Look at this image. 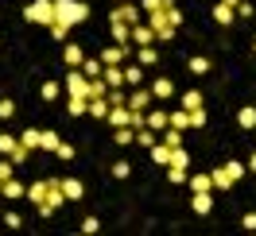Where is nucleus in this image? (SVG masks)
<instances>
[{
	"mask_svg": "<svg viewBox=\"0 0 256 236\" xmlns=\"http://www.w3.org/2000/svg\"><path fill=\"white\" fill-rule=\"evenodd\" d=\"M152 89H140V85H132V93H128V109H136V112H148L152 109Z\"/></svg>",
	"mask_w": 256,
	"mask_h": 236,
	"instance_id": "nucleus-4",
	"label": "nucleus"
},
{
	"mask_svg": "<svg viewBox=\"0 0 256 236\" xmlns=\"http://www.w3.org/2000/svg\"><path fill=\"white\" fill-rule=\"evenodd\" d=\"M86 89H90V78H86L82 70H70V74H66V93L70 97H86Z\"/></svg>",
	"mask_w": 256,
	"mask_h": 236,
	"instance_id": "nucleus-5",
	"label": "nucleus"
},
{
	"mask_svg": "<svg viewBox=\"0 0 256 236\" xmlns=\"http://www.w3.org/2000/svg\"><path fill=\"white\" fill-rule=\"evenodd\" d=\"M24 182H16V178H8V182H0V198H8V202H16V198H24Z\"/></svg>",
	"mask_w": 256,
	"mask_h": 236,
	"instance_id": "nucleus-16",
	"label": "nucleus"
},
{
	"mask_svg": "<svg viewBox=\"0 0 256 236\" xmlns=\"http://www.w3.org/2000/svg\"><path fill=\"white\" fill-rule=\"evenodd\" d=\"M148 89H152V97H156V101H167V97H175V81H171V78H156Z\"/></svg>",
	"mask_w": 256,
	"mask_h": 236,
	"instance_id": "nucleus-8",
	"label": "nucleus"
},
{
	"mask_svg": "<svg viewBox=\"0 0 256 236\" xmlns=\"http://www.w3.org/2000/svg\"><path fill=\"white\" fill-rule=\"evenodd\" d=\"M167 182H171V186H182V182H186V167H167Z\"/></svg>",
	"mask_w": 256,
	"mask_h": 236,
	"instance_id": "nucleus-38",
	"label": "nucleus"
},
{
	"mask_svg": "<svg viewBox=\"0 0 256 236\" xmlns=\"http://www.w3.org/2000/svg\"><path fill=\"white\" fill-rule=\"evenodd\" d=\"M39 147H43V151H54V147H58V132H47V128H39Z\"/></svg>",
	"mask_w": 256,
	"mask_h": 236,
	"instance_id": "nucleus-30",
	"label": "nucleus"
},
{
	"mask_svg": "<svg viewBox=\"0 0 256 236\" xmlns=\"http://www.w3.org/2000/svg\"><path fill=\"white\" fill-rule=\"evenodd\" d=\"M252 50H256V43H252Z\"/></svg>",
	"mask_w": 256,
	"mask_h": 236,
	"instance_id": "nucleus-54",
	"label": "nucleus"
},
{
	"mask_svg": "<svg viewBox=\"0 0 256 236\" xmlns=\"http://www.w3.org/2000/svg\"><path fill=\"white\" fill-rule=\"evenodd\" d=\"M16 136H12V132H0V155H12V147H16Z\"/></svg>",
	"mask_w": 256,
	"mask_h": 236,
	"instance_id": "nucleus-39",
	"label": "nucleus"
},
{
	"mask_svg": "<svg viewBox=\"0 0 256 236\" xmlns=\"http://www.w3.org/2000/svg\"><path fill=\"white\" fill-rule=\"evenodd\" d=\"M233 12H237V16H244V19H248V16H256V8L248 4V0H240V4L233 8Z\"/></svg>",
	"mask_w": 256,
	"mask_h": 236,
	"instance_id": "nucleus-50",
	"label": "nucleus"
},
{
	"mask_svg": "<svg viewBox=\"0 0 256 236\" xmlns=\"http://www.w3.org/2000/svg\"><path fill=\"white\" fill-rule=\"evenodd\" d=\"M186 120H190V128H206V109H190Z\"/></svg>",
	"mask_w": 256,
	"mask_h": 236,
	"instance_id": "nucleus-44",
	"label": "nucleus"
},
{
	"mask_svg": "<svg viewBox=\"0 0 256 236\" xmlns=\"http://www.w3.org/2000/svg\"><path fill=\"white\" fill-rule=\"evenodd\" d=\"M20 143H24L28 151H35V147H39V128H28V132H20Z\"/></svg>",
	"mask_w": 256,
	"mask_h": 236,
	"instance_id": "nucleus-36",
	"label": "nucleus"
},
{
	"mask_svg": "<svg viewBox=\"0 0 256 236\" xmlns=\"http://www.w3.org/2000/svg\"><path fill=\"white\" fill-rule=\"evenodd\" d=\"M12 116H16V101L4 97V101H0V120H12Z\"/></svg>",
	"mask_w": 256,
	"mask_h": 236,
	"instance_id": "nucleus-46",
	"label": "nucleus"
},
{
	"mask_svg": "<svg viewBox=\"0 0 256 236\" xmlns=\"http://www.w3.org/2000/svg\"><path fill=\"white\" fill-rule=\"evenodd\" d=\"M222 167L229 171V178H233V182H240V178L248 174V167H244V163H237V159H229V163H222Z\"/></svg>",
	"mask_w": 256,
	"mask_h": 236,
	"instance_id": "nucleus-32",
	"label": "nucleus"
},
{
	"mask_svg": "<svg viewBox=\"0 0 256 236\" xmlns=\"http://www.w3.org/2000/svg\"><path fill=\"white\" fill-rule=\"evenodd\" d=\"M4 229H24V217L20 213H4Z\"/></svg>",
	"mask_w": 256,
	"mask_h": 236,
	"instance_id": "nucleus-49",
	"label": "nucleus"
},
{
	"mask_svg": "<svg viewBox=\"0 0 256 236\" xmlns=\"http://www.w3.org/2000/svg\"><path fill=\"white\" fill-rule=\"evenodd\" d=\"M128 50H132V43H124V47H120V43H112V47L101 50V62H105V66H120L128 58Z\"/></svg>",
	"mask_w": 256,
	"mask_h": 236,
	"instance_id": "nucleus-6",
	"label": "nucleus"
},
{
	"mask_svg": "<svg viewBox=\"0 0 256 236\" xmlns=\"http://www.w3.org/2000/svg\"><path fill=\"white\" fill-rule=\"evenodd\" d=\"M39 97H43V101H58V97H62V85H58V81H43V85H39Z\"/></svg>",
	"mask_w": 256,
	"mask_h": 236,
	"instance_id": "nucleus-24",
	"label": "nucleus"
},
{
	"mask_svg": "<svg viewBox=\"0 0 256 236\" xmlns=\"http://www.w3.org/2000/svg\"><path fill=\"white\" fill-rule=\"evenodd\" d=\"M240 225H244L248 233H256V213H244V221H240Z\"/></svg>",
	"mask_w": 256,
	"mask_h": 236,
	"instance_id": "nucleus-51",
	"label": "nucleus"
},
{
	"mask_svg": "<svg viewBox=\"0 0 256 236\" xmlns=\"http://www.w3.org/2000/svg\"><path fill=\"white\" fill-rule=\"evenodd\" d=\"M144 124L152 128V132H163V128H167V112H163V109H152V112H144Z\"/></svg>",
	"mask_w": 256,
	"mask_h": 236,
	"instance_id": "nucleus-19",
	"label": "nucleus"
},
{
	"mask_svg": "<svg viewBox=\"0 0 256 236\" xmlns=\"http://www.w3.org/2000/svg\"><path fill=\"white\" fill-rule=\"evenodd\" d=\"M54 155L62 159V163H70V159H74V143H66V140H58V147H54Z\"/></svg>",
	"mask_w": 256,
	"mask_h": 236,
	"instance_id": "nucleus-42",
	"label": "nucleus"
},
{
	"mask_svg": "<svg viewBox=\"0 0 256 236\" xmlns=\"http://www.w3.org/2000/svg\"><path fill=\"white\" fill-rule=\"evenodd\" d=\"M148 151H152V163H156V167H171V147H167V143L156 140Z\"/></svg>",
	"mask_w": 256,
	"mask_h": 236,
	"instance_id": "nucleus-13",
	"label": "nucleus"
},
{
	"mask_svg": "<svg viewBox=\"0 0 256 236\" xmlns=\"http://www.w3.org/2000/svg\"><path fill=\"white\" fill-rule=\"evenodd\" d=\"M128 174H132V163H128V159L112 163V178H128Z\"/></svg>",
	"mask_w": 256,
	"mask_h": 236,
	"instance_id": "nucleus-45",
	"label": "nucleus"
},
{
	"mask_svg": "<svg viewBox=\"0 0 256 236\" xmlns=\"http://www.w3.org/2000/svg\"><path fill=\"white\" fill-rule=\"evenodd\" d=\"M237 124L244 128V132H252V128H256V109H252V105H244V109L237 112Z\"/></svg>",
	"mask_w": 256,
	"mask_h": 236,
	"instance_id": "nucleus-23",
	"label": "nucleus"
},
{
	"mask_svg": "<svg viewBox=\"0 0 256 236\" xmlns=\"http://www.w3.org/2000/svg\"><path fill=\"white\" fill-rule=\"evenodd\" d=\"M12 174H16V163H12L8 155H0V182H8Z\"/></svg>",
	"mask_w": 256,
	"mask_h": 236,
	"instance_id": "nucleus-40",
	"label": "nucleus"
},
{
	"mask_svg": "<svg viewBox=\"0 0 256 236\" xmlns=\"http://www.w3.org/2000/svg\"><path fill=\"white\" fill-rule=\"evenodd\" d=\"M54 19H62V23H86L90 19V4H82V0H54Z\"/></svg>",
	"mask_w": 256,
	"mask_h": 236,
	"instance_id": "nucleus-1",
	"label": "nucleus"
},
{
	"mask_svg": "<svg viewBox=\"0 0 256 236\" xmlns=\"http://www.w3.org/2000/svg\"><path fill=\"white\" fill-rule=\"evenodd\" d=\"M178 105H182V109H186V112H190V109H202V93H198V89H186Z\"/></svg>",
	"mask_w": 256,
	"mask_h": 236,
	"instance_id": "nucleus-31",
	"label": "nucleus"
},
{
	"mask_svg": "<svg viewBox=\"0 0 256 236\" xmlns=\"http://www.w3.org/2000/svg\"><path fill=\"white\" fill-rule=\"evenodd\" d=\"M206 190H214L210 174H194V178H190V194H206Z\"/></svg>",
	"mask_w": 256,
	"mask_h": 236,
	"instance_id": "nucleus-34",
	"label": "nucleus"
},
{
	"mask_svg": "<svg viewBox=\"0 0 256 236\" xmlns=\"http://www.w3.org/2000/svg\"><path fill=\"white\" fill-rule=\"evenodd\" d=\"M167 128H178V132H186V128H190V120H186V109L167 112Z\"/></svg>",
	"mask_w": 256,
	"mask_h": 236,
	"instance_id": "nucleus-22",
	"label": "nucleus"
},
{
	"mask_svg": "<svg viewBox=\"0 0 256 236\" xmlns=\"http://www.w3.org/2000/svg\"><path fill=\"white\" fill-rule=\"evenodd\" d=\"M233 19H237V12H233L229 4H222V0H218V4H214V23H218V27H229Z\"/></svg>",
	"mask_w": 256,
	"mask_h": 236,
	"instance_id": "nucleus-12",
	"label": "nucleus"
},
{
	"mask_svg": "<svg viewBox=\"0 0 256 236\" xmlns=\"http://www.w3.org/2000/svg\"><path fill=\"white\" fill-rule=\"evenodd\" d=\"M109 23H112V27H109V31H112V43H120V47H124L128 39H132V23H120V19H109Z\"/></svg>",
	"mask_w": 256,
	"mask_h": 236,
	"instance_id": "nucleus-17",
	"label": "nucleus"
},
{
	"mask_svg": "<svg viewBox=\"0 0 256 236\" xmlns=\"http://www.w3.org/2000/svg\"><path fill=\"white\" fill-rule=\"evenodd\" d=\"M186 70H190V74H198V78H202V74H210V58H206V54H194L190 62H186Z\"/></svg>",
	"mask_w": 256,
	"mask_h": 236,
	"instance_id": "nucleus-29",
	"label": "nucleus"
},
{
	"mask_svg": "<svg viewBox=\"0 0 256 236\" xmlns=\"http://www.w3.org/2000/svg\"><path fill=\"white\" fill-rule=\"evenodd\" d=\"M66 112H70V116H86V97H70V101H66Z\"/></svg>",
	"mask_w": 256,
	"mask_h": 236,
	"instance_id": "nucleus-37",
	"label": "nucleus"
},
{
	"mask_svg": "<svg viewBox=\"0 0 256 236\" xmlns=\"http://www.w3.org/2000/svg\"><path fill=\"white\" fill-rule=\"evenodd\" d=\"M78 229H82V233H86V236H94L97 229H101V221H97V217H86V221H82V225H78Z\"/></svg>",
	"mask_w": 256,
	"mask_h": 236,
	"instance_id": "nucleus-47",
	"label": "nucleus"
},
{
	"mask_svg": "<svg viewBox=\"0 0 256 236\" xmlns=\"http://www.w3.org/2000/svg\"><path fill=\"white\" fill-rule=\"evenodd\" d=\"M62 194H66V202H82V198H86V186H82L78 178H62Z\"/></svg>",
	"mask_w": 256,
	"mask_h": 236,
	"instance_id": "nucleus-14",
	"label": "nucleus"
},
{
	"mask_svg": "<svg viewBox=\"0 0 256 236\" xmlns=\"http://www.w3.org/2000/svg\"><path fill=\"white\" fill-rule=\"evenodd\" d=\"M132 47H148V43H156V31L148 27V23H132V39H128Z\"/></svg>",
	"mask_w": 256,
	"mask_h": 236,
	"instance_id": "nucleus-7",
	"label": "nucleus"
},
{
	"mask_svg": "<svg viewBox=\"0 0 256 236\" xmlns=\"http://www.w3.org/2000/svg\"><path fill=\"white\" fill-rule=\"evenodd\" d=\"M222 4H229V8H237V4H240V0H222Z\"/></svg>",
	"mask_w": 256,
	"mask_h": 236,
	"instance_id": "nucleus-53",
	"label": "nucleus"
},
{
	"mask_svg": "<svg viewBox=\"0 0 256 236\" xmlns=\"http://www.w3.org/2000/svg\"><path fill=\"white\" fill-rule=\"evenodd\" d=\"M210 182H214V190H233V186H237L225 167H214V171H210Z\"/></svg>",
	"mask_w": 256,
	"mask_h": 236,
	"instance_id": "nucleus-15",
	"label": "nucleus"
},
{
	"mask_svg": "<svg viewBox=\"0 0 256 236\" xmlns=\"http://www.w3.org/2000/svg\"><path fill=\"white\" fill-rule=\"evenodd\" d=\"M24 19L28 23H54V0H32L28 8H24Z\"/></svg>",
	"mask_w": 256,
	"mask_h": 236,
	"instance_id": "nucleus-2",
	"label": "nucleus"
},
{
	"mask_svg": "<svg viewBox=\"0 0 256 236\" xmlns=\"http://www.w3.org/2000/svg\"><path fill=\"white\" fill-rule=\"evenodd\" d=\"M132 136H136V128H112V143H116V147H128V143H132Z\"/></svg>",
	"mask_w": 256,
	"mask_h": 236,
	"instance_id": "nucleus-25",
	"label": "nucleus"
},
{
	"mask_svg": "<svg viewBox=\"0 0 256 236\" xmlns=\"http://www.w3.org/2000/svg\"><path fill=\"white\" fill-rule=\"evenodd\" d=\"M47 31H50V39H58V43H62L66 35H70V23H62V19H54V23H47Z\"/></svg>",
	"mask_w": 256,
	"mask_h": 236,
	"instance_id": "nucleus-35",
	"label": "nucleus"
},
{
	"mask_svg": "<svg viewBox=\"0 0 256 236\" xmlns=\"http://www.w3.org/2000/svg\"><path fill=\"white\" fill-rule=\"evenodd\" d=\"M105 101H109V105H128V93H124V85H120V89H109V93H105Z\"/></svg>",
	"mask_w": 256,
	"mask_h": 236,
	"instance_id": "nucleus-43",
	"label": "nucleus"
},
{
	"mask_svg": "<svg viewBox=\"0 0 256 236\" xmlns=\"http://www.w3.org/2000/svg\"><path fill=\"white\" fill-rule=\"evenodd\" d=\"M101 78H105L109 89H120V85H124V62H120V66H105V70H101Z\"/></svg>",
	"mask_w": 256,
	"mask_h": 236,
	"instance_id": "nucleus-10",
	"label": "nucleus"
},
{
	"mask_svg": "<svg viewBox=\"0 0 256 236\" xmlns=\"http://www.w3.org/2000/svg\"><path fill=\"white\" fill-rule=\"evenodd\" d=\"M248 171H256V151H252V155H248Z\"/></svg>",
	"mask_w": 256,
	"mask_h": 236,
	"instance_id": "nucleus-52",
	"label": "nucleus"
},
{
	"mask_svg": "<svg viewBox=\"0 0 256 236\" xmlns=\"http://www.w3.org/2000/svg\"><path fill=\"white\" fill-rule=\"evenodd\" d=\"M78 70L86 74V78H101V70H105V62H101V58H86V62H82Z\"/></svg>",
	"mask_w": 256,
	"mask_h": 236,
	"instance_id": "nucleus-26",
	"label": "nucleus"
},
{
	"mask_svg": "<svg viewBox=\"0 0 256 236\" xmlns=\"http://www.w3.org/2000/svg\"><path fill=\"white\" fill-rule=\"evenodd\" d=\"M190 155H186V147H171V167H186Z\"/></svg>",
	"mask_w": 256,
	"mask_h": 236,
	"instance_id": "nucleus-41",
	"label": "nucleus"
},
{
	"mask_svg": "<svg viewBox=\"0 0 256 236\" xmlns=\"http://www.w3.org/2000/svg\"><path fill=\"white\" fill-rule=\"evenodd\" d=\"M152 31H156V43H171L175 39V23H167V19H160V23H152Z\"/></svg>",
	"mask_w": 256,
	"mask_h": 236,
	"instance_id": "nucleus-18",
	"label": "nucleus"
},
{
	"mask_svg": "<svg viewBox=\"0 0 256 236\" xmlns=\"http://www.w3.org/2000/svg\"><path fill=\"white\" fill-rule=\"evenodd\" d=\"M140 81H144V66L140 62L124 66V85H140Z\"/></svg>",
	"mask_w": 256,
	"mask_h": 236,
	"instance_id": "nucleus-27",
	"label": "nucleus"
},
{
	"mask_svg": "<svg viewBox=\"0 0 256 236\" xmlns=\"http://www.w3.org/2000/svg\"><path fill=\"white\" fill-rule=\"evenodd\" d=\"M24 198H32V205H39L43 198H47V182H32V186L24 190Z\"/></svg>",
	"mask_w": 256,
	"mask_h": 236,
	"instance_id": "nucleus-28",
	"label": "nucleus"
},
{
	"mask_svg": "<svg viewBox=\"0 0 256 236\" xmlns=\"http://www.w3.org/2000/svg\"><path fill=\"white\" fill-rule=\"evenodd\" d=\"M190 209L198 213V217H206L210 209H214V190H206V194H194V198H190Z\"/></svg>",
	"mask_w": 256,
	"mask_h": 236,
	"instance_id": "nucleus-11",
	"label": "nucleus"
},
{
	"mask_svg": "<svg viewBox=\"0 0 256 236\" xmlns=\"http://www.w3.org/2000/svg\"><path fill=\"white\" fill-rule=\"evenodd\" d=\"M160 143H167V147H182V132H178V128H163Z\"/></svg>",
	"mask_w": 256,
	"mask_h": 236,
	"instance_id": "nucleus-33",
	"label": "nucleus"
},
{
	"mask_svg": "<svg viewBox=\"0 0 256 236\" xmlns=\"http://www.w3.org/2000/svg\"><path fill=\"white\" fill-rule=\"evenodd\" d=\"M167 23H175V27H182V8H175V4H171V8H167Z\"/></svg>",
	"mask_w": 256,
	"mask_h": 236,
	"instance_id": "nucleus-48",
	"label": "nucleus"
},
{
	"mask_svg": "<svg viewBox=\"0 0 256 236\" xmlns=\"http://www.w3.org/2000/svg\"><path fill=\"white\" fill-rule=\"evenodd\" d=\"M109 19H120V23H140V4H128V0H116V8L109 12Z\"/></svg>",
	"mask_w": 256,
	"mask_h": 236,
	"instance_id": "nucleus-3",
	"label": "nucleus"
},
{
	"mask_svg": "<svg viewBox=\"0 0 256 236\" xmlns=\"http://www.w3.org/2000/svg\"><path fill=\"white\" fill-rule=\"evenodd\" d=\"M136 62L144 66V70H148V66H156V62H160V54H156V43H148V47H140V54H136Z\"/></svg>",
	"mask_w": 256,
	"mask_h": 236,
	"instance_id": "nucleus-21",
	"label": "nucleus"
},
{
	"mask_svg": "<svg viewBox=\"0 0 256 236\" xmlns=\"http://www.w3.org/2000/svg\"><path fill=\"white\" fill-rule=\"evenodd\" d=\"M62 62L70 66V70H78V66L86 62V50H82L78 43H66V47H62Z\"/></svg>",
	"mask_w": 256,
	"mask_h": 236,
	"instance_id": "nucleus-9",
	"label": "nucleus"
},
{
	"mask_svg": "<svg viewBox=\"0 0 256 236\" xmlns=\"http://www.w3.org/2000/svg\"><path fill=\"white\" fill-rule=\"evenodd\" d=\"M160 140V132H152V128H136V136H132V143H140V147H152V143Z\"/></svg>",
	"mask_w": 256,
	"mask_h": 236,
	"instance_id": "nucleus-20",
	"label": "nucleus"
}]
</instances>
